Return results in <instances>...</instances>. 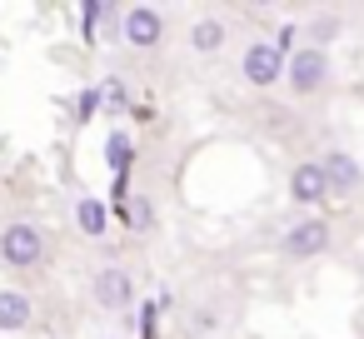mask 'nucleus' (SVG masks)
Returning a JSON list of instances; mask_svg holds the SVG:
<instances>
[{
    "label": "nucleus",
    "mask_w": 364,
    "mask_h": 339,
    "mask_svg": "<svg viewBox=\"0 0 364 339\" xmlns=\"http://www.w3.org/2000/svg\"><path fill=\"white\" fill-rule=\"evenodd\" d=\"M324 244H329V225H324V220H299V225L284 235V249H289L294 259H314Z\"/></svg>",
    "instance_id": "6"
},
{
    "label": "nucleus",
    "mask_w": 364,
    "mask_h": 339,
    "mask_svg": "<svg viewBox=\"0 0 364 339\" xmlns=\"http://www.w3.org/2000/svg\"><path fill=\"white\" fill-rule=\"evenodd\" d=\"M289 195H294V205H319V200L329 195L319 165H294V170H289Z\"/></svg>",
    "instance_id": "8"
},
{
    "label": "nucleus",
    "mask_w": 364,
    "mask_h": 339,
    "mask_svg": "<svg viewBox=\"0 0 364 339\" xmlns=\"http://www.w3.org/2000/svg\"><path fill=\"white\" fill-rule=\"evenodd\" d=\"M284 80H289L294 95H314V90H324V85H329V55H324L319 45L294 50V55L284 60Z\"/></svg>",
    "instance_id": "2"
},
{
    "label": "nucleus",
    "mask_w": 364,
    "mask_h": 339,
    "mask_svg": "<svg viewBox=\"0 0 364 339\" xmlns=\"http://www.w3.org/2000/svg\"><path fill=\"white\" fill-rule=\"evenodd\" d=\"M120 31H125V41H130L135 50H155L160 36H165V21H160V11H150V6H130L125 21H120Z\"/></svg>",
    "instance_id": "4"
},
{
    "label": "nucleus",
    "mask_w": 364,
    "mask_h": 339,
    "mask_svg": "<svg viewBox=\"0 0 364 339\" xmlns=\"http://www.w3.org/2000/svg\"><path fill=\"white\" fill-rule=\"evenodd\" d=\"M26 324H31V299H26L21 289H0V329L16 334V329H26Z\"/></svg>",
    "instance_id": "9"
},
{
    "label": "nucleus",
    "mask_w": 364,
    "mask_h": 339,
    "mask_svg": "<svg viewBox=\"0 0 364 339\" xmlns=\"http://www.w3.org/2000/svg\"><path fill=\"white\" fill-rule=\"evenodd\" d=\"M190 45H195L200 55H210V50H220V45H225V26H220V21H200V26L190 31Z\"/></svg>",
    "instance_id": "10"
},
{
    "label": "nucleus",
    "mask_w": 364,
    "mask_h": 339,
    "mask_svg": "<svg viewBox=\"0 0 364 339\" xmlns=\"http://www.w3.org/2000/svg\"><path fill=\"white\" fill-rule=\"evenodd\" d=\"M329 36H334V26H329V21H319V26H314V41H319V50H324V41H329Z\"/></svg>",
    "instance_id": "15"
},
{
    "label": "nucleus",
    "mask_w": 364,
    "mask_h": 339,
    "mask_svg": "<svg viewBox=\"0 0 364 339\" xmlns=\"http://www.w3.org/2000/svg\"><path fill=\"white\" fill-rule=\"evenodd\" d=\"M95 299H100L105 309H125V304L135 299V284H130V274H125V269H115V264L95 269Z\"/></svg>",
    "instance_id": "7"
},
{
    "label": "nucleus",
    "mask_w": 364,
    "mask_h": 339,
    "mask_svg": "<svg viewBox=\"0 0 364 339\" xmlns=\"http://www.w3.org/2000/svg\"><path fill=\"white\" fill-rule=\"evenodd\" d=\"M130 225L145 230V225H150V205H130Z\"/></svg>",
    "instance_id": "14"
},
{
    "label": "nucleus",
    "mask_w": 364,
    "mask_h": 339,
    "mask_svg": "<svg viewBox=\"0 0 364 339\" xmlns=\"http://www.w3.org/2000/svg\"><path fill=\"white\" fill-rule=\"evenodd\" d=\"M240 70H245V80L255 85V90H264V85H274V80H284V55L269 45V41H255L250 50H245V60H240Z\"/></svg>",
    "instance_id": "3"
},
{
    "label": "nucleus",
    "mask_w": 364,
    "mask_h": 339,
    "mask_svg": "<svg viewBox=\"0 0 364 339\" xmlns=\"http://www.w3.org/2000/svg\"><path fill=\"white\" fill-rule=\"evenodd\" d=\"M95 110H100V95H95V90H85V95H80V120H90Z\"/></svg>",
    "instance_id": "13"
},
{
    "label": "nucleus",
    "mask_w": 364,
    "mask_h": 339,
    "mask_svg": "<svg viewBox=\"0 0 364 339\" xmlns=\"http://www.w3.org/2000/svg\"><path fill=\"white\" fill-rule=\"evenodd\" d=\"M75 220H80V230H85V235H105V205H100V200H90V195H85V200L75 205Z\"/></svg>",
    "instance_id": "11"
},
{
    "label": "nucleus",
    "mask_w": 364,
    "mask_h": 339,
    "mask_svg": "<svg viewBox=\"0 0 364 339\" xmlns=\"http://www.w3.org/2000/svg\"><path fill=\"white\" fill-rule=\"evenodd\" d=\"M319 175H324V190H329V195H349V190L359 185V165H354V155H344V150H329V155L319 160Z\"/></svg>",
    "instance_id": "5"
},
{
    "label": "nucleus",
    "mask_w": 364,
    "mask_h": 339,
    "mask_svg": "<svg viewBox=\"0 0 364 339\" xmlns=\"http://www.w3.org/2000/svg\"><path fill=\"white\" fill-rule=\"evenodd\" d=\"M0 259H6L11 269L41 264V259H46V235H41V225H31V220L6 225V230H0Z\"/></svg>",
    "instance_id": "1"
},
{
    "label": "nucleus",
    "mask_w": 364,
    "mask_h": 339,
    "mask_svg": "<svg viewBox=\"0 0 364 339\" xmlns=\"http://www.w3.org/2000/svg\"><path fill=\"white\" fill-rule=\"evenodd\" d=\"M105 150H110V165H115V170H125V165H130V135H110V145H105Z\"/></svg>",
    "instance_id": "12"
}]
</instances>
